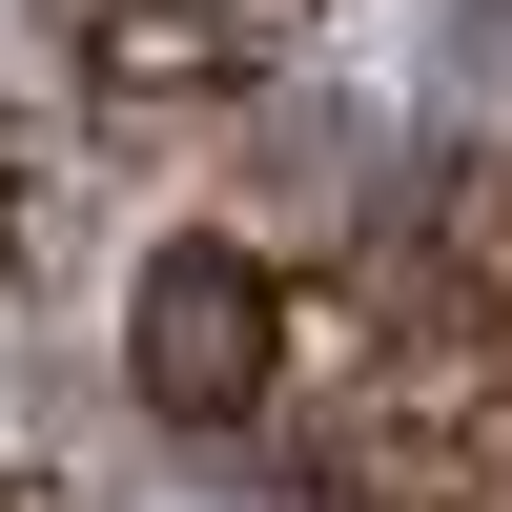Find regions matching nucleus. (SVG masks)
Returning a JSON list of instances; mask_svg holds the SVG:
<instances>
[{"label":"nucleus","instance_id":"nucleus-2","mask_svg":"<svg viewBox=\"0 0 512 512\" xmlns=\"http://www.w3.org/2000/svg\"><path fill=\"white\" fill-rule=\"evenodd\" d=\"M82 82L103 103H226V82H287V0H62Z\"/></svg>","mask_w":512,"mask_h":512},{"label":"nucleus","instance_id":"nucleus-1","mask_svg":"<svg viewBox=\"0 0 512 512\" xmlns=\"http://www.w3.org/2000/svg\"><path fill=\"white\" fill-rule=\"evenodd\" d=\"M123 390L164 410V431H267V390H287V267L246 226H164L144 246V287H123Z\"/></svg>","mask_w":512,"mask_h":512}]
</instances>
